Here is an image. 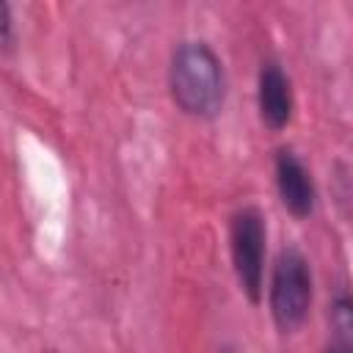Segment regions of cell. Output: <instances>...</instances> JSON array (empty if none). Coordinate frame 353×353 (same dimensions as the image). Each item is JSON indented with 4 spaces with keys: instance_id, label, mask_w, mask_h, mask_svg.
<instances>
[{
    "instance_id": "1",
    "label": "cell",
    "mask_w": 353,
    "mask_h": 353,
    "mask_svg": "<svg viewBox=\"0 0 353 353\" xmlns=\"http://www.w3.org/2000/svg\"><path fill=\"white\" fill-rule=\"evenodd\" d=\"M168 88L182 113L193 119H215L226 99L221 58L204 41H182L171 55Z\"/></svg>"
},
{
    "instance_id": "2",
    "label": "cell",
    "mask_w": 353,
    "mask_h": 353,
    "mask_svg": "<svg viewBox=\"0 0 353 353\" xmlns=\"http://www.w3.org/2000/svg\"><path fill=\"white\" fill-rule=\"evenodd\" d=\"M268 306L276 328L281 334L298 331L312 309V268L303 251L284 245L273 262Z\"/></svg>"
},
{
    "instance_id": "3",
    "label": "cell",
    "mask_w": 353,
    "mask_h": 353,
    "mask_svg": "<svg viewBox=\"0 0 353 353\" xmlns=\"http://www.w3.org/2000/svg\"><path fill=\"white\" fill-rule=\"evenodd\" d=\"M265 243L268 226L259 207H240L229 221V251L243 295L256 306L265 292Z\"/></svg>"
},
{
    "instance_id": "4",
    "label": "cell",
    "mask_w": 353,
    "mask_h": 353,
    "mask_svg": "<svg viewBox=\"0 0 353 353\" xmlns=\"http://www.w3.org/2000/svg\"><path fill=\"white\" fill-rule=\"evenodd\" d=\"M273 174H276V190L284 210L298 221L309 218L317 207V188L306 163L292 149H279L273 160Z\"/></svg>"
},
{
    "instance_id": "5",
    "label": "cell",
    "mask_w": 353,
    "mask_h": 353,
    "mask_svg": "<svg viewBox=\"0 0 353 353\" xmlns=\"http://www.w3.org/2000/svg\"><path fill=\"white\" fill-rule=\"evenodd\" d=\"M256 108H259V119L268 130L279 132L290 124L292 119V83L287 77V72L276 63L268 61L259 69L256 77Z\"/></svg>"
},
{
    "instance_id": "6",
    "label": "cell",
    "mask_w": 353,
    "mask_h": 353,
    "mask_svg": "<svg viewBox=\"0 0 353 353\" xmlns=\"http://www.w3.org/2000/svg\"><path fill=\"white\" fill-rule=\"evenodd\" d=\"M14 44V19H11V6L0 3V52H8Z\"/></svg>"
},
{
    "instance_id": "7",
    "label": "cell",
    "mask_w": 353,
    "mask_h": 353,
    "mask_svg": "<svg viewBox=\"0 0 353 353\" xmlns=\"http://www.w3.org/2000/svg\"><path fill=\"white\" fill-rule=\"evenodd\" d=\"M353 347H350V336H339V334H334V342L328 345V350L325 353H350Z\"/></svg>"
}]
</instances>
